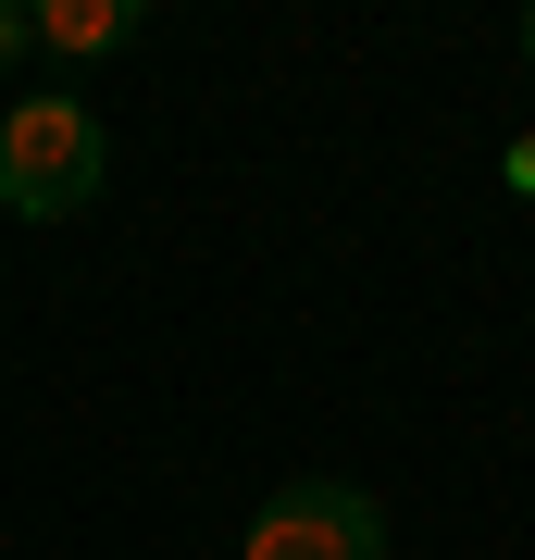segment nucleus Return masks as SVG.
Listing matches in <instances>:
<instances>
[{"mask_svg":"<svg viewBox=\"0 0 535 560\" xmlns=\"http://www.w3.org/2000/svg\"><path fill=\"white\" fill-rule=\"evenodd\" d=\"M100 175H113V125H100L75 88H25V101L0 113V212L75 224L100 200Z\"/></svg>","mask_w":535,"mask_h":560,"instance_id":"1","label":"nucleus"},{"mask_svg":"<svg viewBox=\"0 0 535 560\" xmlns=\"http://www.w3.org/2000/svg\"><path fill=\"white\" fill-rule=\"evenodd\" d=\"M237 560H386V511L361 486H337V474H299V486H275L249 511Z\"/></svg>","mask_w":535,"mask_h":560,"instance_id":"2","label":"nucleus"},{"mask_svg":"<svg viewBox=\"0 0 535 560\" xmlns=\"http://www.w3.org/2000/svg\"><path fill=\"white\" fill-rule=\"evenodd\" d=\"M25 13H38V50H125L138 38V0H25Z\"/></svg>","mask_w":535,"mask_h":560,"instance_id":"3","label":"nucleus"},{"mask_svg":"<svg viewBox=\"0 0 535 560\" xmlns=\"http://www.w3.org/2000/svg\"><path fill=\"white\" fill-rule=\"evenodd\" d=\"M25 50H38V13H25V0H0V75H13Z\"/></svg>","mask_w":535,"mask_h":560,"instance_id":"4","label":"nucleus"},{"mask_svg":"<svg viewBox=\"0 0 535 560\" xmlns=\"http://www.w3.org/2000/svg\"><path fill=\"white\" fill-rule=\"evenodd\" d=\"M498 175H511V187H523V200H535V138H511V162H498Z\"/></svg>","mask_w":535,"mask_h":560,"instance_id":"5","label":"nucleus"},{"mask_svg":"<svg viewBox=\"0 0 535 560\" xmlns=\"http://www.w3.org/2000/svg\"><path fill=\"white\" fill-rule=\"evenodd\" d=\"M523 62H535V0H523Z\"/></svg>","mask_w":535,"mask_h":560,"instance_id":"6","label":"nucleus"}]
</instances>
